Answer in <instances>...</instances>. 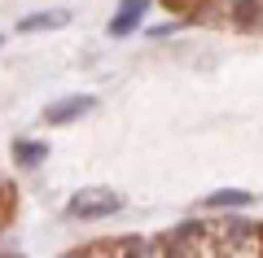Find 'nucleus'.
<instances>
[{"label": "nucleus", "mask_w": 263, "mask_h": 258, "mask_svg": "<svg viewBox=\"0 0 263 258\" xmlns=\"http://www.w3.org/2000/svg\"><path fill=\"white\" fill-rule=\"evenodd\" d=\"M149 9V0H119V13L110 18V35H132V31L141 27V13Z\"/></svg>", "instance_id": "nucleus-3"}, {"label": "nucleus", "mask_w": 263, "mask_h": 258, "mask_svg": "<svg viewBox=\"0 0 263 258\" xmlns=\"http://www.w3.org/2000/svg\"><path fill=\"white\" fill-rule=\"evenodd\" d=\"M206 206H211V210H224V206H250V193H241V188H224V193H211Z\"/></svg>", "instance_id": "nucleus-6"}, {"label": "nucleus", "mask_w": 263, "mask_h": 258, "mask_svg": "<svg viewBox=\"0 0 263 258\" xmlns=\"http://www.w3.org/2000/svg\"><path fill=\"white\" fill-rule=\"evenodd\" d=\"M48 157V145H40V140H18L13 145V162L18 166H40Z\"/></svg>", "instance_id": "nucleus-5"}, {"label": "nucleus", "mask_w": 263, "mask_h": 258, "mask_svg": "<svg viewBox=\"0 0 263 258\" xmlns=\"http://www.w3.org/2000/svg\"><path fill=\"white\" fill-rule=\"evenodd\" d=\"M66 22H70V13L53 9V13H31V18H22L18 31H22V35H35V31H53V27H66Z\"/></svg>", "instance_id": "nucleus-4"}, {"label": "nucleus", "mask_w": 263, "mask_h": 258, "mask_svg": "<svg viewBox=\"0 0 263 258\" xmlns=\"http://www.w3.org/2000/svg\"><path fill=\"white\" fill-rule=\"evenodd\" d=\"M119 210H123V197L110 188H79L66 206L70 219H105V214H119Z\"/></svg>", "instance_id": "nucleus-1"}, {"label": "nucleus", "mask_w": 263, "mask_h": 258, "mask_svg": "<svg viewBox=\"0 0 263 258\" xmlns=\"http://www.w3.org/2000/svg\"><path fill=\"white\" fill-rule=\"evenodd\" d=\"M92 110H97V96H62V101H53L44 110V123L48 127H62V123H75Z\"/></svg>", "instance_id": "nucleus-2"}]
</instances>
